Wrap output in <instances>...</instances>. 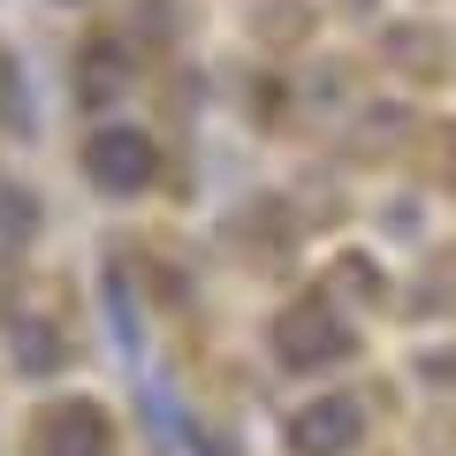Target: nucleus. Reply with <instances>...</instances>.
Here are the masks:
<instances>
[{"label": "nucleus", "instance_id": "f257e3e1", "mask_svg": "<svg viewBox=\"0 0 456 456\" xmlns=\"http://www.w3.org/2000/svg\"><path fill=\"white\" fill-rule=\"evenodd\" d=\"M312 411H320V419H305V426H297V449H312V456H327V449H335V441H350V434H358V419H350V403H312Z\"/></svg>", "mask_w": 456, "mask_h": 456}]
</instances>
